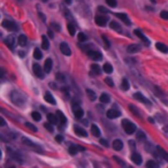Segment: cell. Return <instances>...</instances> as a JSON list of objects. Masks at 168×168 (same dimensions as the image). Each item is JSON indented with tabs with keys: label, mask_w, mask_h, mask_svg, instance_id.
Wrapping results in <instances>:
<instances>
[{
	"label": "cell",
	"mask_w": 168,
	"mask_h": 168,
	"mask_svg": "<svg viewBox=\"0 0 168 168\" xmlns=\"http://www.w3.org/2000/svg\"><path fill=\"white\" fill-rule=\"evenodd\" d=\"M134 32H135V35L137 36L138 38H141L142 40H143V42H144V43H147V44H149V43H150V42H149V39L146 38V37H145V35L143 34V32H142L141 30H138V29H136V30H135Z\"/></svg>",
	"instance_id": "cell-21"
},
{
	"label": "cell",
	"mask_w": 168,
	"mask_h": 168,
	"mask_svg": "<svg viewBox=\"0 0 168 168\" xmlns=\"http://www.w3.org/2000/svg\"><path fill=\"white\" fill-rule=\"evenodd\" d=\"M49 36H50L51 38H53V32H52L51 30H49Z\"/></svg>",
	"instance_id": "cell-57"
},
{
	"label": "cell",
	"mask_w": 168,
	"mask_h": 168,
	"mask_svg": "<svg viewBox=\"0 0 168 168\" xmlns=\"http://www.w3.org/2000/svg\"><path fill=\"white\" fill-rule=\"evenodd\" d=\"M78 147L77 146H74V145H72L70 147H69V153H70V156H75L77 153V151H78Z\"/></svg>",
	"instance_id": "cell-39"
},
{
	"label": "cell",
	"mask_w": 168,
	"mask_h": 168,
	"mask_svg": "<svg viewBox=\"0 0 168 168\" xmlns=\"http://www.w3.org/2000/svg\"><path fill=\"white\" fill-rule=\"evenodd\" d=\"M98 11L101 12L103 14H106V13H108V11H107V9H106L105 7H98Z\"/></svg>",
	"instance_id": "cell-52"
},
{
	"label": "cell",
	"mask_w": 168,
	"mask_h": 168,
	"mask_svg": "<svg viewBox=\"0 0 168 168\" xmlns=\"http://www.w3.org/2000/svg\"><path fill=\"white\" fill-rule=\"evenodd\" d=\"M42 46L44 50H49V47H50V42L46 36H42Z\"/></svg>",
	"instance_id": "cell-24"
},
{
	"label": "cell",
	"mask_w": 168,
	"mask_h": 168,
	"mask_svg": "<svg viewBox=\"0 0 168 168\" xmlns=\"http://www.w3.org/2000/svg\"><path fill=\"white\" fill-rule=\"evenodd\" d=\"M51 27L52 28H54V29H57V31H60L61 30V28H60V26L58 24V23H51Z\"/></svg>",
	"instance_id": "cell-46"
},
{
	"label": "cell",
	"mask_w": 168,
	"mask_h": 168,
	"mask_svg": "<svg viewBox=\"0 0 168 168\" xmlns=\"http://www.w3.org/2000/svg\"><path fill=\"white\" fill-rule=\"evenodd\" d=\"M67 28H68L69 35H70V36H74V35H75V32H76V29H75V27H74L73 24H68V26H67Z\"/></svg>",
	"instance_id": "cell-38"
},
{
	"label": "cell",
	"mask_w": 168,
	"mask_h": 168,
	"mask_svg": "<svg viewBox=\"0 0 168 168\" xmlns=\"http://www.w3.org/2000/svg\"><path fill=\"white\" fill-rule=\"evenodd\" d=\"M32 69H34V73L35 75L38 77V78H40V80H43L44 78V69H42V67L38 65V63H35L34 66H32Z\"/></svg>",
	"instance_id": "cell-4"
},
{
	"label": "cell",
	"mask_w": 168,
	"mask_h": 168,
	"mask_svg": "<svg viewBox=\"0 0 168 168\" xmlns=\"http://www.w3.org/2000/svg\"><path fill=\"white\" fill-rule=\"evenodd\" d=\"M121 88H122V90H124V91L129 90V82H128V80H127V78H123V80H122Z\"/></svg>",
	"instance_id": "cell-35"
},
{
	"label": "cell",
	"mask_w": 168,
	"mask_h": 168,
	"mask_svg": "<svg viewBox=\"0 0 168 168\" xmlns=\"http://www.w3.org/2000/svg\"><path fill=\"white\" fill-rule=\"evenodd\" d=\"M44 127H45L46 129L49 130L50 133H52V131H53V130H54V129H53V126H52V123H51V122H49V123L46 122L45 124H44Z\"/></svg>",
	"instance_id": "cell-42"
},
{
	"label": "cell",
	"mask_w": 168,
	"mask_h": 168,
	"mask_svg": "<svg viewBox=\"0 0 168 168\" xmlns=\"http://www.w3.org/2000/svg\"><path fill=\"white\" fill-rule=\"evenodd\" d=\"M4 43L8 46V47H9V49H13V47L15 46L16 43H17V39H16L15 36L11 35V36L6 37V39H4Z\"/></svg>",
	"instance_id": "cell-5"
},
{
	"label": "cell",
	"mask_w": 168,
	"mask_h": 168,
	"mask_svg": "<svg viewBox=\"0 0 168 168\" xmlns=\"http://www.w3.org/2000/svg\"><path fill=\"white\" fill-rule=\"evenodd\" d=\"M57 78H58L59 81H61V82H63V81H65V76H63L62 74H58V75H57Z\"/></svg>",
	"instance_id": "cell-51"
},
{
	"label": "cell",
	"mask_w": 168,
	"mask_h": 168,
	"mask_svg": "<svg viewBox=\"0 0 168 168\" xmlns=\"http://www.w3.org/2000/svg\"><path fill=\"white\" fill-rule=\"evenodd\" d=\"M100 144H101V145H104L105 146V147H107V146H108V143H107V141L106 139H104V138H101V139H100Z\"/></svg>",
	"instance_id": "cell-49"
},
{
	"label": "cell",
	"mask_w": 168,
	"mask_h": 168,
	"mask_svg": "<svg viewBox=\"0 0 168 168\" xmlns=\"http://www.w3.org/2000/svg\"><path fill=\"white\" fill-rule=\"evenodd\" d=\"M101 37H103L104 42H105V45H106V47H107V49H108V47H110V43H108V39H107V37H106V36H105V35H103Z\"/></svg>",
	"instance_id": "cell-48"
},
{
	"label": "cell",
	"mask_w": 168,
	"mask_h": 168,
	"mask_svg": "<svg viewBox=\"0 0 168 168\" xmlns=\"http://www.w3.org/2000/svg\"><path fill=\"white\" fill-rule=\"evenodd\" d=\"M134 98H135V99H137L138 101H142V103H144L145 105H151V101H150L147 98H145L144 96L142 95L141 92H136V93L134 95Z\"/></svg>",
	"instance_id": "cell-9"
},
{
	"label": "cell",
	"mask_w": 168,
	"mask_h": 168,
	"mask_svg": "<svg viewBox=\"0 0 168 168\" xmlns=\"http://www.w3.org/2000/svg\"><path fill=\"white\" fill-rule=\"evenodd\" d=\"M73 111H74V115H75V118L76 119L83 118L84 112H83V110L78 106V104H73Z\"/></svg>",
	"instance_id": "cell-7"
},
{
	"label": "cell",
	"mask_w": 168,
	"mask_h": 168,
	"mask_svg": "<svg viewBox=\"0 0 168 168\" xmlns=\"http://www.w3.org/2000/svg\"><path fill=\"white\" fill-rule=\"evenodd\" d=\"M22 143L24 144V145H28V146H30V147H34V149H36V151H39V152H42V149H40V146H38L37 144H35L34 142H31L30 139H28V138L23 137L22 138Z\"/></svg>",
	"instance_id": "cell-8"
},
{
	"label": "cell",
	"mask_w": 168,
	"mask_h": 168,
	"mask_svg": "<svg viewBox=\"0 0 168 168\" xmlns=\"http://www.w3.org/2000/svg\"><path fill=\"white\" fill-rule=\"evenodd\" d=\"M26 126L28 127V129H30L31 131H34V133H36V131H38V130H37V127H35L34 124H31V123L27 122V123H26Z\"/></svg>",
	"instance_id": "cell-41"
},
{
	"label": "cell",
	"mask_w": 168,
	"mask_h": 168,
	"mask_svg": "<svg viewBox=\"0 0 168 168\" xmlns=\"http://www.w3.org/2000/svg\"><path fill=\"white\" fill-rule=\"evenodd\" d=\"M95 21H96V23H97V26H99V27H105L107 24L108 17H107V16H104V15H97L95 17Z\"/></svg>",
	"instance_id": "cell-6"
},
{
	"label": "cell",
	"mask_w": 168,
	"mask_h": 168,
	"mask_svg": "<svg viewBox=\"0 0 168 168\" xmlns=\"http://www.w3.org/2000/svg\"><path fill=\"white\" fill-rule=\"evenodd\" d=\"M91 131H92V135H93V136H96V137H100V130L96 124H92L91 126Z\"/></svg>",
	"instance_id": "cell-28"
},
{
	"label": "cell",
	"mask_w": 168,
	"mask_h": 168,
	"mask_svg": "<svg viewBox=\"0 0 168 168\" xmlns=\"http://www.w3.org/2000/svg\"><path fill=\"white\" fill-rule=\"evenodd\" d=\"M50 85H51V88H52V89H55V88H57V86H55V85H54L53 83H50Z\"/></svg>",
	"instance_id": "cell-59"
},
{
	"label": "cell",
	"mask_w": 168,
	"mask_h": 168,
	"mask_svg": "<svg viewBox=\"0 0 168 168\" xmlns=\"http://www.w3.org/2000/svg\"><path fill=\"white\" fill-rule=\"evenodd\" d=\"M136 138H137V141L139 142H145L146 141V135L142 131V130H138L137 135H136Z\"/></svg>",
	"instance_id": "cell-27"
},
{
	"label": "cell",
	"mask_w": 168,
	"mask_h": 168,
	"mask_svg": "<svg viewBox=\"0 0 168 168\" xmlns=\"http://www.w3.org/2000/svg\"><path fill=\"white\" fill-rule=\"evenodd\" d=\"M131 160L134 161V164L141 165L142 164V156L141 154H138V153L134 152L133 154H131Z\"/></svg>",
	"instance_id": "cell-17"
},
{
	"label": "cell",
	"mask_w": 168,
	"mask_h": 168,
	"mask_svg": "<svg viewBox=\"0 0 168 168\" xmlns=\"http://www.w3.org/2000/svg\"><path fill=\"white\" fill-rule=\"evenodd\" d=\"M86 95H88L89 99H90V100H96V98H97L96 93L92 91V90H90V89H88V90H86Z\"/></svg>",
	"instance_id": "cell-34"
},
{
	"label": "cell",
	"mask_w": 168,
	"mask_h": 168,
	"mask_svg": "<svg viewBox=\"0 0 168 168\" xmlns=\"http://www.w3.org/2000/svg\"><path fill=\"white\" fill-rule=\"evenodd\" d=\"M160 17L164 20H168V11H162L160 13Z\"/></svg>",
	"instance_id": "cell-45"
},
{
	"label": "cell",
	"mask_w": 168,
	"mask_h": 168,
	"mask_svg": "<svg viewBox=\"0 0 168 168\" xmlns=\"http://www.w3.org/2000/svg\"><path fill=\"white\" fill-rule=\"evenodd\" d=\"M11 99L12 101L15 104V105H17V106H23V104L26 103V98L17 91H12Z\"/></svg>",
	"instance_id": "cell-1"
},
{
	"label": "cell",
	"mask_w": 168,
	"mask_h": 168,
	"mask_svg": "<svg viewBox=\"0 0 168 168\" xmlns=\"http://www.w3.org/2000/svg\"><path fill=\"white\" fill-rule=\"evenodd\" d=\"M55 141L59 142V143H61V142L63 141V137H62L61 135H58V136H55Z\"/></svg>",
	"instance_id": "cell-50"
},
{
	"label": "cell",
	"mask_w": 168,
	"mask_h": 168,
	"mask_svg": "<svg viewBox=\"0 0 168 168\" xmlns=\"http://www.w3.org/2000/svg\"><path fill=\"white\" fill-rule=\"evenodd\" d=\"M157 151H158V153L160 154V157L162 158V159H165L166 161H168V152H166L161 146H157Z\"/></svg>",
	"instance_id": "cell-20"
},
{
	"label": "cell",
	"mask_w": 168,
	"mask_h": 168,
	"mask_svg": "<svg viewBox=\"0 0 168 168\" xmlns=\"http://www.w3.org/2000/svg\"><path fill=\"white\" fill-rule=\"evenodd\" d=\"M122 127L123 129H124V131L129 135L134 134L135 131H136V126L133 122H130L129 120H127V119L122 120Z\"/></svg>",
	"instance_id": "cell-2"
},
{
	"label": "cell",
	"mask_w": 168,
	"mask_h": 168,
	"mask_svg": "<svg viewBox=\"0 0 168 168\" xmlns=\"http://www.w3.org/2000/svg\"><path fill=\"white\" fill-rule=\"evenodd\" d=\"M114 159H115V161H116V162H119V164H120V165H122V166H124V162H123V161H121V160H119V158L114 157Z\"/></svg>",
	"instance_id": "cell-53"
},
{
	"label": "cell",
	"mask_w": 168,
	"mask_h": 168,
	"mask_svg": "<svg viewBox=\"0 0 168 168\" xmlns=\"http://www.w3.org/2000/svg\"><path fill=\"white\" fill-rule=\"evenodd\" d=\"M129 110H130L131 112H133V113H134V114L136 115V116L141 118V114H139V111H138V108H136V107H135L134 105H130V106H129Z\"/></svg>",
	"instance_id": "cell-37"
},
{
	"label": "cell",
	"mask_w": 168,
	"mask_h": 168,
	"mask_svg": "<svg viewBox=\"0 0 168 168\" xmlns=\"http://www.w3.org/2000/svg\"><path fill=\"white\" fill-rule=\"evenodd\" d=\"M39 17H40V19H42L43 21H44V22H45V21H46V17H45V16H44V15H43L42 13H39Z\"/></svg>",
	"instance_id": "cell-54"
},
{
	"label": "cell",
	"mask_w": 168,
	"mask_h": 168,
	"mask_svg": "<svg viewBox=\"0 0 168 168\" xmlns=\"http://www.w3.org/2000/svg\"><path fill=\"white\" fill-rule=\"evenodd\" d=\"M151 1H152L153 4H154V2H156V0H151Z\"/></svg>",
	"instance_id": "cell-61"
},
{
	"label": "cell",
	"mask_w": 168,
	"mask_h": 168,
	"mask_svg": "<svg viewBox=\"0 0 168 168\" xmlns=\"http://www.w3.org/2000/svg\"><path fill=\"white\" fill-rule=\"evenodd\" d=\"M120 114H121V113L118 111H115V110H110V111H107V113H106L107 118L108 119H116L120 116Z\"/></svg>",
	"instance_id": "cell-14"
},
{
	"label": "cell",
	"mask_w": 168,
	"mask_h": 168,
	"mask_svg": "<svg viewBox=\"0 0 168 168\" xmlns=\"http://www.w3.org/2000/svg\"><path fill=\"white\" fill-rule=\"evenodd\" d=\"M0 121H1V126L4 127L5 124H6V122H5V120H4V118H1V120H0Z\"/></svg>",
	"instance_id": "cell-56"
},
{
	"label": "cell",
	"mask_w": 168,
	"mask_h": 168,
	"mask_svg": "<svg viewBox=\"0 0 168 168\" xmlns=\"http://www.w3.org/2000/svg\"><path fill=\"white\" fill-rule=\"evenodd\" d=\"M146 167H150V168H157L158 167V164L157 162H154L153 160H150L146 162Z\"/></svg>",
	"instance_id": "cell-40"
},
{
	"label": "cell",
	"mask_w": 168,
	"mask_h": 168,
	"mask_svg": "<svg viewBox=\"0 0 168 168\" xmlns=\"http://www.w3.org/2000/svg\"><path fill=\"white\" fill-rule=\"evenodd\" d=\"M44 99H45L47 103H50L51 105H55V99H54V97L51 95L50 92H45V95H44Z\"/></svg>",
	"instance_id": "cell-19"
},
{
	"label": "cell",
	"mask_w": 168,
	"mask_h": 168,
	"mask_svg": "<svg viewBox=\"0 0 168 168\" xmlns=\"http://www.w3.org/2000/svg\"><path fill=\"white\" fill-rule=\"evenodd\" d=\"M112 146H113V149L116 150V151H120V150H122L123 147V143L121 139H115V141H113V144H112Z\"/></svg>",
	"instance_id": "cell-15"
},
{
	"label": "cell",
	"mask_w": 168,
	"mask_h": 168,
	"mask_svg": "<svg viewBox=\"0 0 168 168\" xmlns=\"http://www.w3.org/2000/svg\"><path fill=\"white\" fill-rule=\"evenodd\" d=\"M139 50H141V46L137 45V44H131V45H129L128 49H127L128 53H137Z\"/></svg>",
	"instance_id": "cell-13"
},
{
	"label": "cell",
	"mask_w": 168,
	"mask_h": 168,
	"mask_svg": "<svg viewBox=\"0 0 168 168\" xmlns=\"http://www.w3.org/2000/svg\"><path fill=\"white\" fill-rule=\"evenodd\" d=\"M110 27L115 31H121V27H120V24L118 22H115V21H112L111 24H110Z\"/></svg>",
	"instance_id": "cell-30"
},
{
	"label": "cell",
	"mask_w": 168,
	"mask_h": 168,
	"mask_svg": "<svg viewBox=\"0 0 168 168\" xmlns=\"http://www.w3.org/2000/svg\"><path fill=\"white\" fill-rule=\"evenodd\" d=\"M47 119H49V122H51L52 124H57L58 122H59V120H58V115L55 114H49L47 115Z\"/></svg>",
	"instance_id": "cell-25"
},
{
	"label": "cell",
	"mask_w": 168,
	"mask_h": 168,
	"mask_svg": "<svg viewBox=\"0 0 168 168\" xmlns=\"http://www.w3.org/2000/svg\"><path fill=\"white\" fill-rule=\"evenodd\" d=\"M77 147H78V151H84V147H82V146H77Z\"/></svg>",
	"instance_id": "cell-58"
},
{
	"label": "cell",
	"mask_w": 168,
	"mask_h": 168,
	"mask_svg": "<svg viewBox=\"0 0 168 168\" xmlns=\"http://www.w3.org/2000/svg\"><path fill=\"white\" fill-rule=\"evenodd\" d=\"M149 121H150V122H151V123H153V119H152V118H150V119H149Z\"/></svg>",
	"instance_id": "cell-60"
},
{
	"label": "cell",
	"mask_w": 168,
	"mask_h": 168,
	"mask_svg": "<svg viewBox=\"0 0 168 168\" xmlns=\"http://www.w3.org/2000/svg\"><path fill=\"white\" fill-rule=\"evenodd\" d=\"M74 130H75V133H76L77 136H80V137H86V136H88L86 131H85L83 128H81V127H78V126L74 127Z\"/></svg>",
	"instance_id": "cell-12"
},
{
	"label": "cell",
	"mask_w": 168,
	"mask_h": 168,
	"mask_svg": "<svg viewBox=\"0 0 168 168\" xmlns=\"http://www.w3.org/2000/svg\"><path fill=\"white\" fill-rule=\"evenodd\" d=\"M110 100H111V98H110V96L107 95V93H103V95L100 96V103L108 104L110 103Z\"/></svg>",
	"instance_id": "cell-29"
},
{
	"label": "cell",
	"mask_w": 168,
	"mask_h": 168,
	"mask_svg": "<svg viewBox=\"0 0 168 168\" xmlns=\"http://www.w3.org/2000/svg\"><path fill=\"white\" fill-rule=\"evenodd\" d=\"M105 82H106V83L108 84L110 86H114V82H113L111 78H108V77H107V78H105Z\"/></svg>",
	"instance_id": "cell-47"
},
{
	"label": "cell",
	"mask_w": 168,
	"mask_h": 168,
	"mask_svg": "<svg viewBox=\"0 0 168 168\" xmlns=\"http://www.w3.org/2000/svg\"><path fill=\"white\" fill-rule=\"evenodd\" d=\"M43 1H44V2H46V1H47V0H43Z\"/></svg>",
	"instance_id": "cell-62"
},
{
	"label": "cell",
	"mask_w": 168,
	"mask_h": 168,
	"mask_svg": "<svg viewBox=\"0 0 168 168\" xmlns=\"http://www.w3.org/2000/svg\"><path fill=\"white\" fill-rule=\"evenodd\" d=\"M103 69H104V72L107 73V74H112V72H113V67H112L110 63H105L104 67H103Z\"/></svg>",
	"instance_id": "cell-33"
},
{
	"label": "cell",
	"mask_w": 168,
	"mask_h": 168,
	"mask_svg": "<svg viewBox=\"0 0 168 168\" xmlns=\"http://www.w3.org/2000/svg\"><path fill=\"white\" fill-rule=\"evenodd\" d=\"M34 58L36 59V60H40V59L43 58L42 52H40V50H39V49H35V51H34Z\"/></svg>",
	"instance_id": "cell-32"
},
{
	"label": "cell",
	"mask_w": 168,
	"mask_h": 168,
	"mask_svg": "<svg viewBox=\"0 0 168 168\" xmlns=\"http://www.w3.org/2000/svg\"><path fill=\"white\" fill-rule=\"evenodd\" d=\"M27 42H28V39L24 35L19 36V38H17V44H19L20 46H26L27 45Z\"/></svg>",
	"instance_id": "cell-23"
},
{
	"label": "cell",
	"mask_w": 168,
	"mask_h": 168,
	"mask_svg": "<svg viewBox=\"0 0 168 168\" xmlns=\"http://www.w3.org/2000/svg\"><path fill=\"white\" fill-rule=\"evenodd\" d=\"M31 116H32V119H34L35 121H40V120H42V115H40V113H38V112H32V113H31Z\"/></svg>",
	"instance_id": "cell-36"
},
{
	"label": "cell",
	"mask_w": 168,
	"mask_h": 168,
	"mask_svg": "<svg viewBox=\"0 0 168 168\" xmlns=\"http://www.w3.org/2000/svg\"><path fill=\"white\" fill-rule=\"evenodd\" d=\"M1 26H2L5 29H7V30H9V31H16L17 30V26H16V23H14L13 21L5 20V21H2Z\"/></svg>",
	"instance_id": "cell-3"
},
{
	"label": "cell",
	"mask_w": 168,
	"mask_h": 168,
	"mask_svg": "<svg viewBox=\"0 0 168 168\" xmlns=\"http://www.w3.org/2000/svg\"><path fill=\"white\" fill-rule=\"evenodd\" d=\"M78 40H80V42H86V36H85L83 32H80V34H78Z\"/></svg>",
	"instance_id": "cell-43"
},
{
	"label": "cell",
	"mask_w": 168,
	"mask_h": 168,
	"mask_svg": "<svg viewBox=\"0 0 168 168\" xmlns=\"http://www.w3.org/2000/svg\"><path fill=\"white\" fill-rule=\"evenodd\" d=\"M91 70H92V73H95L96 75H99V74L101 73V68H100L98 65H92Z\"/></svg>",
	"instance_id": "cell-31"
},
{
	"label": "cell",
	"mask_w": 168,
	"mask_h": 168,
	"mask_svg": "<svg viewBox=\"0 0 168 168\" xmlns=\"http://www.w3.org/2000/svg\"><path fill=\"white\" fill-rule=\"evenodd\" d=\"M115 16H116V17H119L121 21H123L126 24H130V21H129V19H128V15H127V14H124V13H116V14H115Z\"/></svg>",
	"instance_id": "cell-18"
},
{
	"label": "cell",
	"mask_w": 168,
	"mask_h": 168,
	"mask_svg": "<svg viewBox=\"0 0 168 168\" xmlns=\"http://www.w3.org/2000/svg\"><path fill=\"white\" fill-rule=\"evenodd\" d=\"M57 115H58V118H59V120H60V123H61V124H66V123H67V119H66V116L63 115V113H62L61 111H58Z\"/></svg>",
	"instance_id": "cell-26"
},
{
	"label": "cell",
	"mask_w": 168,
	"mask_h": 168,
	"mask_svg": "<svg viewBox=\"0 0 168 168\" xmlns=\"http://www.w3.org/2000/svg\"><path fill=\"white\" fill-rule=\"evenodd\" d=\"M88 55L91 58L92 60H96V61H98V60H100V59L103 58L101 53H100V52H98V51H89Z\"/></svg>",
	"instance_id": "cell-10"
},
{
	"label": "cell",
	"mask_w": 168,
	"mask_h": 168,
	"mask_svg": "<svg viewBox=\"0 0 168 168\" xmlns=\"http://www.w3.org/2000/svg\"><path fill=\"white\" fill-rule=\"evenodd\" d=\"M52 59H46L45 63H44V72L45 73H50L52 70Z\"/></svg>",
	"instance_id": "cell-16"
},
{
	"label": "cell",
	"mask_w": 168,
	"mask_h": 168,
	"mask_svg": "<svg viewBox=\"0 0 168 168\" xmlns=\"http://www.w3.org/2000/svg\"><path fill=\"white\" fill-rule=\"evenodd\" d=\"M63 2H65L66 5H70V4H72V0H65Z\"/></svg>",
	"instance_id": "cell-55"
},
{
	"label": "cell",
	"mask_w": 168,
	"mask_h": 168,
	"mask_svg": "<svg viewBox=\"0 0 168 168\" xmlns=\"http://www.w3.org/2000/svg\"><path fill=\"white\" fill-rule=\"evenodd\" d=\"M106 2L108 6H111V7H116V0H106Z\"/></svg>",
	"instance_id": "cell-44"
},
{
	"label": "cell",
	"mask_w": 168,
	"mask_h": 168,
	"mask_svg": "<svg viewBox=\"0 0 168 168\" xmlns=\"http://www.w3.org/2000/svg\"><path fill=\"white\" fill-rule=\"evenodd\" d=\"M60 51H61L62 54H65V55H70V54H72V51H70L67 43H61V44H60Z\"/></svg>",
	"instance_id": "cell-11"
},
{
	"label": "cell",
	"mask_w": 168,
	"mask_h": 168,
	"mask_svg": "<svg viewBox=\"0 0 168 168\" xmlns=\"http://www.w3.org/2000/svg\"><path fill=\"white\" fill-rule=\"evenodd\" d=\"M156 49L159 50L160 52H162V53H167L168 52V47L165 44H162V43H156Z\"/></svg>",
	"instance_id": "cell-22"
}]
</instances>
